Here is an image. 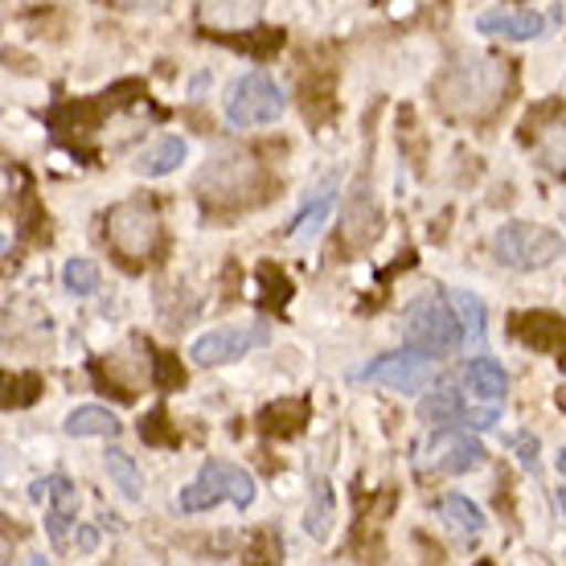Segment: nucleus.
<instances>
[{
  "label": "nucleus",
  "mask_w": 566,
  "mask_h": 566,
  "mask_svg": "<svg viewBox=\"0 0 566 566\" xmlns=\"http://www.w3.org/2000/svg\"><path fill=\"white\" fill-rule=\"evenodd\" d=\"M505 83H510V74L501 71L493 57H464L460 66L448 71V78H443V86H439V95H443V103H448L452 112L484 115L496 107Z\"/></svg>",
  "instance_id": "1"
},
{
  "label": "nucleus",
  "mask_w": 566,
  "mask_h": 566,
  "mask_svg": "<svg viewBox=\"0 0 566 566\" xmlns=\"http://www.w3.org/2000/svg\"><path fill=\"white\" fill-rule=\"evenodd\" d=\"M222 501L247 510V505L255 501V476L242 472L239 464H227V460H206V464L198 468L193 484L181 489V501H177V505H181L185 513H206V510H213V505H222Z\"/></svg>",
  "instance_id": "2"
},
{
  "label": "nucleus",
  "mask_w": 566,
  "mask_h": 566,
  "mask_svg": "<svg viewBox=\"0 0 566 566\" xmlns=\"http://www.w3.org/2000/svg\"><path fill=\"white\" fill-rule=\"evenodd\" d=\"M402 337L411 349H423L431 357H452L464 345V325L439 296H423L402 312Z\"/></svg>",
  "instance_id": "3"
},
{
  "label": "nucleus",
  "mask_w": 566,
  "mask_h": 566,
  "mask_svg": "<svg viewBox=\"0 0 566 566\" xmlns=\"http://www.w3.org/2000/svg\"><path fill=\"white\" fill-rule=\"evenodd\" d=\"M493 255L513 271H538L551 268L566 255V242L558 230L530 227V222H510L493 234Z\"/></svg>",
  "instance_id": "4"
},
{
  "label": "nucleus",
  "mask_w": 566,
  "mask_h": 566,
  "mask_svg": "<svg viewBox=\"0 0 566 566\" xmlns=\"http://www.w3.org/2000/svg\"><path fill=\"white\" fill-rule=\"evenodd\" d=\"M287 107L283 91L268 74H242L227 95V119L234 128H259V124H275Z\"/></svg>",
  "instance_id": "5"
},
{
  "label": "nucleus",
  "mask_w": 566,
  "mask_h": 566,
  "mask_svg": "<svg viewBox=\"0 0 566 566\" xmlns=\"http://www.w3.org/2000/svg\"><path fill=\"white\" fill-rule=\"evenodd\" d=\"M263 345H271V325L247 321V325H222V328L201 333V337L189 345V357H193L198 366H230V361L255 354Z\"/></svg>",
  "instance_id": "6"
},
{
  "label": "nucleus",
  "mask_w": 566,
  "mask_h": 566,
  "mask_svg": "<svg viewBox=\"0 0 566 566\" xmlns=\"http://www.w3.org/2000/svg\"><path fill=\"white\" fill-rule=\"evenodd\" d=\"M107 239L124 259H148L160 242V218L148 201H124L107 213Z\"/></svg>",
  "instance_id": "7"
},
{
  "label": "nucleus",
  "mask_w": 566,
  "mask_h": 566,
  "mask_svg": "<svg viewBox=\"0 0 566 566\" xmlns=\"http://www.w3.org/2000/svg\"><path fill=\"white\" fill-rule=\"evenodd\" d=\"M361 378L386 386V390H395V395H419V390H427L431 378H436V357L407 345V349H398V354H386V357H378V361H369V366L361 369Z\"/></svg>",
  "instance_id": "8"
},
{
  "label": "nucleus",
  "mask_w": 566,
  "mask_h": 566,
  "mask_svg": "<svg viewBox=\"0 0 566 566\" xmlns=\"http://www.w3.org/2000/svg\"><path fill=\"white\" fill-rule=\"evenodd\" d=\"M255 177H259L255 160L247 153H222L218 160H210L201 169V189H206V198H218V201L247 198L255 189Z\"/></svg>",
  "instance_id": "9"
},
{
  "label": "nucleus",
  "mask_w": 566,
  "mask_h": 566,
  "mask_svg": "<svg viewBox=\"0 0 566 566\" xmlns=\"http://www.w3.org/2000/svg\"><path fill=\"white\" fill-rule=\"evenodd\" d=\"M476 29L489 38H505V42H534L546 33V17L534 9H489L476 17Z\"/></svg>",
  "instance_id": "10"
},
{
  "label": "nucleus",
  "mask_w": 566,
  "mask_h": 566,
  "mask_svg": "<svg viewBox=\"0 0 566 566\" xmlns=\"http://www.w3.org/2000/svg\"><path fill=\"white\" fill-rule=\"evenodd\" d=\"M45 496H50V510H45V534L54 546L66 542V530L78 517V489L66 476H50L45 481Z\"/></svg>",
  "instance_id": "11"
},
{
  "label": "nucleus",
  "mask_w": 566,
  "mask_h": 566,
  "mask_svg": "<svg viewBox=\"0 0 566 566\" xmlns=\"http://www.w3.org/2000/svg\"><path fill=\"white\" fill-rule=\"evenodd\" d=\"M436 468L439 472H472V468L484 464V448L481 439L472 436H460V431H439L436 439Z\"/></svg>",
  "instance_id": "12"
},
{
  "label": "nucleus",
  "mask_w": 566,
  "mask_h": 566,
  "mask_svg": "<svg viewBox=\"0 0 566 566\" xmlns=\"http://www.w3.org/2000/svg\"><path fill=\"white\" fill-rule=\"evenodd\" d=\"M464 386L472 390V398H481V402H501L505 390H510V378H505V369L496 357H472L464 366Z\"/></svg>",
  "instance_id": "13"
},
{
  "label": "nucleus",
  "mask_w": 566,
  "mask_h": 566,
  "mask_svg": "<svg viewBox=\"0 0 566 566\" xmlns=\"http://www.w3.org/2000/svg\"><path fill=\"white\" fill-rule=\"evenodd\" d=\"M185 156H189V144L181 140V136H165V140L148 144L140 156H136V172L140 177H169V172H177L185 165Z\"/></svg>",
  "instance_id": "14"
},
{
  "label": "nucleus",
  "mask_w": 566,
  "mask_h": 566,
  "mask_svg": "<svg viewBox=\"0 0 566 566\" xmlns=\"http://www.w3.org/2000/svg\"><path fill=\"white\" fill-rule=\"evenodd\" d=\"M464 398H460V390L455 386H439V390H431V395L419 402V419L431 427H452V423H464Z\"/></svg>",
  "instance_id": "15"
},
{
  "label": "nucleus",
  "mask_w": 566,
  "mask_h": 566,
  "mask_svg": "<svg viewBox=\"0 0 566 566\" xmlns=\"http://www.w3.org/2000/svg\"><path fill=\"white\" fill-rule=\"evenodd\" d=\"M66 436L74 439H115L119 436V419L103 407H78V411L66 415Z\"/></svg>",
  "instance_id": "16"
},
{
  "label": "nucleus",
  "mask_w": 566,
  "mask_h": 566,
  "mask_svg": "<svg viewBox=\"0 0 566 566\" xmlns=\"http://www.w3.org/2000/svg\"><path fill=\"white\" fill-rule=\"evenodd\" d=\"M263 0H201V17L213 29H239L247 21H255Z\"/></svg>",
  "instance_id": "17"
},
{
  "label": "nucleus",
  "mask_w": 566,
  "mask_h": 566,
  "mask_svg": "<svg viewBox=\"0 0 566 566\" xmlns=\"http://www.w3.org/2000/svg\"><path fill=\"white\" fill-rule=\"evenodd\" d=\"M103 468H107V476H112L115 489L124 493V501H140L144 476H140V468H136V460H132L124 448H107V452H103Z\"/></svg>",
  "instance_id": "18"
},
{
  "label": "nucleus",
  "mask_w": 566,
  "mask_h": 566,
  "mask_svg": "<svg viewBox=\"0 0 566 566\" xmlns=\"http://www.w3.org/2000/svg\"><path fill=\"white\" fill-rule=\"evenodd\" d=\"M517 337L534 349H563L566 354V325L558 316H517Z\"/></svg>",
  "instance_id": "19"
},
{
  "label": "nucleus",
  "mask_w": 566,
  "mask_h": 566,
  "mask_svg": "<svg viewBox=\"0 0 566 566\" xmlns=\"http://www.w3.org/2000/svg\"><path fill=\"white\" fill-rule=\"evenodd\" d=\"M452 308L460 316V325H464V337L468 345H484V321H489V312H484V300L476 292H452Z\"/></svg>",
  "instance_id": "20"
},
{
  "label": "nucleus",
  "mask_w": 566,
  "mask_h": 566,
  "mask_svg": "<svg viewBox=\"0 0 566 566\" xmlns=\"http://www.w3.org/2000/svg\"><path fill=\"white\" fill-rule=\"evenodd\" d=\"M328 218H333V193L325 189V193H316V198H312L308 206L296 213V222H292V230H287V234H292L296 242H308V239H316V234H321V227H325Z\"/></svg>",
  "instance_id": "21"
},
{
  "label": "nucleus",
  "mask_w": 566,
  "mask_h": 566,
  "mask_svg": "<svg viewBox=\"0 0 566 566\" xmlns=\"http://www.w3.org/2000/svg\"><path fill=\"white\" fill-rule=\"evenodd\" d=\"M328 530H333V493H328L325 481H316L312 484V505H308V513H304V534L316 542H325Z\"/></svg>",
  "instance_id": "22"
},
{
  "label": "nucleus",
  "mask_w": 566,
  "mask_h": 566,
  "mask_svg": "<svg viewBox=\"0 0 566 566\" xmlns=\"http://www.w3.org/2000/svg\"><path fill=\"white\" fill-rule=\"evenodd\" d=\"M62 283H66L71 296H95V292H99V268H95L91 259L74 255V259H66V268H62Z\"/></svg>",
  "instance_id": "23"
},
{
  "label": "nucleus",
  "mask_w": 566,
  "mask_h": 566,
  "mask_svg": "<svg viewBox=\"0 0 566 566\" xmlns=\"http://www.w3.org/2000/svg\"><path fill=\"white\" fill-rule=\"evenodd\" d=\"M538 160L542 169L566 177V124H551L538 132Z\"/></svg>",
  "instance_id": "24"
},
{
  "label": "nucleus",
  "mask_w": 566,
  "mask_h": 566,
  "mask_svg": "<svg viewBox=\"0 0 566 566\" xmlns=\"http://www.w3.org/2000/svg\"><path fill=\"white\" fill-rule=\"evenodd\" d=\"M439 510H443V517H448L455 530H464V534H481L484 530V513L476 510L468 496H448Z\"/></svg>",
  "instance_id": "25"
},
{
  "label": "nucleus",
  "mask_w": 566,
  "mask_h": 566,
  "mask_svg": "<svg viewBox=\"0 0 566 566\" xmlns=\"http://www.w3.org/2000/svg\"><path fill=\"white\" fill-rule=\"evenodd\" d=\"M496 419H501L496 402H489V407H468V411H464L468 431H489V427H496Z\"/></svg>",
  "instance_id": "26"
},
{
  "label": "nucleus",
  "mask_w": 566,
  "mask_h": 566,
  "mask_svg": "<svg viewBox=\"0 0 566 566\" xmlns=\"http://www.w3.org/2000/svg\"><path fill=\"white\" fill-rule=\"evenodd\" d=\"M510 443L517 448V460H522L525 472H538V468H542L538 464V439H534V436H513Z\"/></svg>",
  "instance_id": "27"
},
{
  "label": "nucleus",
  "mask_w": 566,
  "mask_h": 566,
  "mask_svg": "<svg viewBox=\"0 0 566 566\" xmlns=\"http://www.w3.org/2000/svg\"><path fill=\"white\" fill-rule=\"evenodd\" d=\"M115 4H124V9H148L153 13V9H165L169 0H115Z\"/></svg>",
  "instance_id": "28"
},
{
  "label": "nucleus",
  "mask_w": 566,
  "mask_h": 566,
  "mask_svg": "<svg viewBox=\"0 0 566 566\" xmlns=\"http://www.w3.org/2000/svg\"><path fill=\"white\" fill-rule=\"evenodd\" d=\"M78 546H83V551H95V546H99V534H95V530H78Z\"/></svg>",
  "instance_id": "29"
},
{
  "label": "nucleus",
  "mask_w": 566,
  "mask_h": 566,
  "mask_svg": "<svg viewBox=\"0 0 566 566\" xmlns=\"http://www.w3.org/2000/svg\"><path fill=\"white\" fill-rule=\"evenodd\" d=\"M558 510H563V517H566V489H558Z\"/></svg>",
  "instance_id": "30"
},
{
  "label": "nucleus",
  "mask_w": 566,
  "mask_h": 566,
  "mask_svg": "<svg viewBox=\"0 0 566 566\" xmlns=\"http://www.w3.org/2000/svg\"><path fill=\"white\" fill-rule=\"evenodd\" d=\"M558 472H563V476H566V448H563V452H558Z\"/></svg>",
  "instance_id": "31"
}]
</instances>
